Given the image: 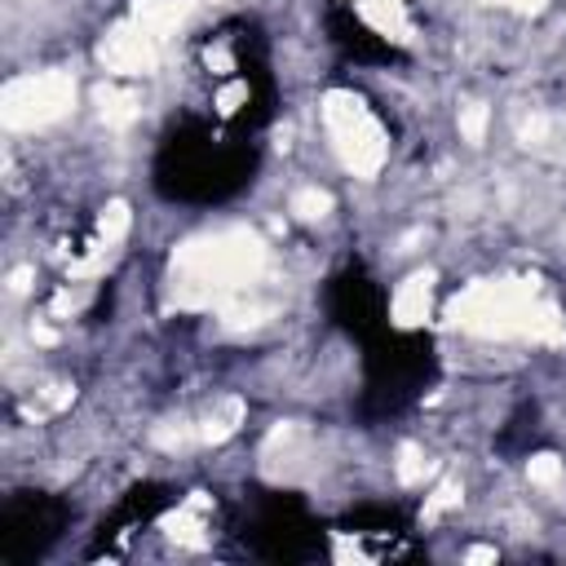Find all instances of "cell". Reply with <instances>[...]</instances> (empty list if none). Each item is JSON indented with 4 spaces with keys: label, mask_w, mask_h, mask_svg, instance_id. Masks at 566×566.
Returning <instances> with one entry per match:
<instances>
[{
    "label": "cell",
    "mask_w": 566,
    "mask_h": 566,
    "mask_svg": "<svg viewBox=\"0 0 566 566\" xmlns=\"http://www.w3.org/2000/svg\"><path fill=\"white\" fill-rule=\"evenodd\" d=\"M261 265L265 243L243 226L186 239L172 252V301L181 310H226L234 296H243Z\"/></svg>",
    "instance_id": "1"
},
{
    "label": "cell",
    "mask_w": 566,
    "mask_h": 566,
    "mask_svg": "<svg viewBox=\"0 0 566 566\" xmlns=\"http://www.w3.org/2000/svg\"><path fill=\"white\" fill-rule=\"evenodd\" d=\"M451 323L478 336H531V340H562L557 310L535 292L526 279H482L451 301Z\"/></svg>",
    "instance_id": "2"
},
{
    "label": "cell",
    "mask_w": 566,
    "mask_h": 566,
    "mask_svg": "<svg viewBox=\"0 0 566 566\" xmlns=\"http://www.w3.org/2000/svg\"><path fill=\"white\" fill-rule=\"evenodd\" d=\"M323 124H327V137L340 155V164L354 172V177H376L385 168V133L376 124V115L363 106V97L354 93H327L323 97Z\"/></svg>",
    "instance_id": "3"
},
{
    "label": "cell",
    "mask_w": 566,
    "mask_h": 566,
    "mask_svg": "<svg viewBox=\"0 0 566 566\" xmlns=\"http://www.w3.org/2000/svg\"><path fill=\"white\" fill-rule=\"evenodd\" d=\"M75 106V80L66 71H31L4 84L0 119L4 128H44Z\"/></svg>",
    "instance_id": "4"
},
{
    "label": "cell",
    "mask_w": 566,
    "mask_h": 566,
    "mask_svg": "<svg viewBox=\"0 0 566 566\" xmlns=\"http://www.w3.org/2000/svg\"><path fill=\"white\" fill-rule=\"evenodd\" d=\"M159 40L142 27V22H124L115 27L102 44H97V62L111 71V75H150L159 66Z\"/></svg>",
    "instance_id": "5"
},
{
    "label": "cell",
    "mask_w": 566,
    "mask_h": 566,
    "mask_svg": "<svg viewBox=\"0 0 566 566\" xmlns=\"http://www.w3.org/2000/svg\"><path fill=\"white\" fill-rule=\"evenodd\" d=\"M429 287H433V274H411V279L394 292V323H398V327L424 323V314H429Z\"/></svg>",
    "instance_id": "6"
},
{
    "label": "cell",
    "mask_w": 566,
    "mask_h": 566,
    "mask_svg": "<svg viewBox=\"0 0 566 566\" xmlns=\"http://www.w3.org/2000/svg\"><path fill=\"white\" fill-rule=\"evenodd\" d=\"M186 13H190L186 0H137L133 22H142L155 40H164V35H172V31L186 22Z\"/></svg>",
    "instance_id": "7"
},
{
    "label": "cell",
    "mask_w": 566,
    "mask_h": 566,
    "mask_svg": "<svg viewBox=\"0 0 566 566\" xmlns=\"http://www.w3.org/2000/svg\"><path fill=\"white\" fill-rule=\"evenodd\" d=\"M97 115H102L111 128H124V124H133V119L142 115V102H137V93H128V88L102 84V88H97Z\"/></svg>",
    "instance_id": "8"
},
{
    "label": "cell",
    "mask_w": 566,
    "mask_h": 566,
    "mask_svg": "<svg viewBox=\"0 0 566 566\" xmlns=\"http://www.w3.org/2000/svg\"><path fill=\"white\" fill-rule=\"evenodd\" d=\"M203 509H208V500H203V495H195L186 509H177V513L168 517V535H172V539H181V544H190V548H199V544H203V535H199V531H203V522H199V513H203Z\"/></svg>",
    "instance_id": "9"
},
{
    "label": "cell",
    "mask_w": 566,
    "mask_h": 566,
    "mask_svg": "<svg viewBox=\"0 0 566 566\" xmlns=\"http://www.w3.org/2000/svg\"><path fill=\"white\" fill-rule=\"evenodd\" d=\"M239 420H243V402H239V398H226V402L199 424V438H203V442H221V438H230V433L239 429Z\"/></svg>",
    "instance_id": "10"
},
{
    "label": "cell",
    "mask_w": 566,
    "mask_h": 566,
    "mask_svg": "<svg viewBox=\"0 0 566 566\" xmlns=\"http://www.w3.org/2000/svg\"><path fill=\"white\" fill-rule=\"evenodd\" d=\"M301 221H318V217H327V208H332V195L327 190H318V186H301L296 195H292V203H287Z\"/></svg>",
    "instance_id": "11"
},
{
    "label": "cell",
    "mask_w": 566,
    "mask_h": 566,
    "mask_svg": "<svg viewBox=\"0 0 566 566\" xmlns=\"http://www.w3.org/2000/svg\"><path fill=\"white\" fill-rule=\"evenodd\" d=\"M128 226H133V212H128L124 199H115V203H106V212H102V221H97V234H102V243L115 248V243L128 234Z\"/></svg>",
    "instance_id": "12"
},
{
    "label": "cell",
    "mask_w": 566,
    "mask_h": 566,
    "mask_svg": "<svg viewBox=\"0 0 566 566\" xmlns=\"http://www.w3.org/2000/svg\"><path fill=\"white\" fill-rule=\"evenodd\" d=\"M526 478H531L535 486H544V491H557V486L566 482V473H562V460H557V455H535V460L526 464Z\"/></svg>",
    "instance_id": "13"
},
{
    "label": "cell",
    "mask_w": 566,
    "mask_h": 566,
    "mask_svg": "<svg viewBox=\"0 0 566 566\" xmlns=\"http://www.w3.org/2000/svg\"><path fill=\"white\" fill-rule=\"evenodd\" d=\"M398 482H424V473H429V460L420 455V447H411V442H402L398 447Z\"/></svg>",
    "instance_id": "14"
},
{
    "label": "cell",
    "mask_w": 566,
    "mask_h": 566,
    "mask_svg": "<svg viewBox=\"0 0 566 566\" xmlns=\"http://www.w3.org/2000/svg\"><path fill=\"white\" fill-rule=\"evenodd\" d=\"M486 119H491V115H486V106H482V102H469V106L460 111V133H464V142H469V146H478V142L486 137Z\"/></svg>",
    "instance_id": "15"
},
{
    "label": "cell",
    "mask_w": 566,
    "mask_h": 566,
    "mask_svg": "<svg viewBox=\"0 0 566 566\" xmlns=\"http://www.w3.org/2000/svg\"><path fill=\"white\" fill-rule=\"evenodd\" d=\"M455 504H460V482H442V486L424 500V513H420V517H424V522H433V517H442V513H447V509H455Z\"/></svg>",
    "instance_id": "16"
},
{
    "label": "cell",
    "mask_w": 566,
    "mask_h": 566,
    "mask_svg": "<svg viewBox=\"0 0 566 566\" xmlns=\"http://www.w3.org/2000/svg\"><path fill=\"white\" fill-rule=\"evenodd\" d=\"M243 93H248V88H243V84H230V88H221V97H217V106H221V111H226V115H230V111H234V102H239V97H243Z\"/></svg>",
    "instance_id": "17"
},
{
    "label": "cell",
    "mask_w": 566,
    "mask_h": 566,
    "mask_svg": "<svg viewBox=\"0 0 566 566\" xmlns=\"http://www.w3.org/2000/svg\"><path fill=\"white\" fill-rule=\"evenodd\" d=\"M27 279H31V270L22 265V270H13L9 274V292H27Z\"/></svg>",
    "instance_id": "18"
},
{
    "label": "cell",
    "mask_w": 566,
    "mask_h": 566,
    "mask_svg": "<svg viewBox=\"0 0 566 566\" xmlns=\"http://www.w3.org/2000/svg\"><path fill=\"white\" fill-rule=\"evenodd\" d=\"M208 66H217V71H230V53H226V49H212V53H208Z\"/></svg>",
    "instance_id": "19"
},
{
    "label": "cell",
    "mask_w": 566,
    "mask_h": 566,
    "mask_svg": "<svg viewBox=\"0 0 566 566\" xmlns=\"http://www.w3.org/2000/svg\"><path fill=\"white\" fill-rule=\"evenodd\" d=\"M500 4H509V9H522V13H535L544 0H500Z\"/></svg>",
    "instance_id": "20"
},
{
    "label": "cell",
    "mask_w": 566,
    "mask_h": 566,
    "mask_svg": "<svg viewBox=\"0 0 566 566\" xmlns=\"http://www.w3.org/2000/svg\"><path fill=\"white\" fill-rule=\"evenodd\" d=\"M464 557H469V562H491V557H495V548H469Z\"/></svg>",
    "instance_id": "21"
}]
</instances>
